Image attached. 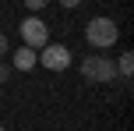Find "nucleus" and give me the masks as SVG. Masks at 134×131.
Masks as SVG:
<instances>
[{"instance_id": "8", "label": "nucleus", "mask_w": 134, "mask_h": 131, "mask_svg": "<svg viewBox=\"0 0 134 131\" xmlns=\"http://www.w3.org/2000/svg\"><path fill=\"white\" fill-rule=\"evenodd\" d=\"M7 75H11V64H4V60H0V85L7 82Z\"/></svg>"}, {"instance_id": "3", "label": "nucleus", "mask_w": 134, "mask_h": 131, "mask_svg": "<svg viewBox=\"0 0 134 131\" xmlns=\"http://www.w3.org/2000/svg\"><path fill=\"white\" fill-rule=\"evenodd\" d=\"M81 75H85L88 82H113L116 78V64L109 60V57H85Z\"/></svg>"}, {"instance_id": "6", "label": "nucleus", "mask_w": 134, "mask_h": 131, "mask_svg": "<svg viewBox=\"0 0 134 131\" xmlns=\"http://www.w3.org/2000/svg\"><path fill=\"white\" fill-rule=\"evenodd\" d=\"M131 71H134V53H120V60H116V75L124 78V82H131Z\"/></svg>"}, {"instance_id": "9", "label": "nucleus", "mask_w": 134, "mask_h": 131, "mask_svg": "<svg viewBox=\"0 0 134 131\" xmlns=\"http://www.w3.org/2000/svg\"><path fill=\"white\" fill-rule=\"evenodd\" d=\"M0 57H7V35L0 32Z\"/></svg>"}, {"instance_id": "1", "label": "nucleus", "mask_w": 134, "mask_h": 131, "mask_svg": "<svg viewBox=\"0 0 134 131\" xmlns=\"http://www.w3.org/2000/svg\"><path fill=\"white\" fill-rule=\"evenodd\" d=\"M85 39L92 43L95 50H106V46H113V43L120 39V28H116L113 18H102V14H99V18H92L85 25Z\"/></svg>"}, {"instance_id": "10", "label": "nucleus", "mask_w": 134, "mask_h": 131, "mask_svg": "<svg viewBox=\"0 0 134 131\" xmlns=\"http://www.w3.org/2000/svg\"><path fill=\"white\" fill-rule=\"evenodd\" d=\"M81 0H60V7H78Z\"/></svg>"}, {"instance_id": "7", "label": "nucleus", "mask_w": 134, "mask_h": 131, "mask_svg": "<svg viewBox=\"0 0 134 131\" xmlns=\"http://www.w3.org/2000/svg\"><path fill=\"white\" fill-rule=\"evenodd\" d=\"M21 4H25V7H28V11H32V14H35V11H42V7H46V4H49V0H21Z\"/></svg>"}, {"instance_id": "11", "label": "nucleus", "mask_w": 134, "mask_h": 131, "mask_svg": "<svg viewBox=\"0 0 134 131\" xmlns=\"http://www.w3.org/2000/svg\"><path fill=\"white\" fill-rule=\"evenodd\" d=\"M0 131H7V128H4V124H0Z\"/></svg>"}, {"instance_id": "5", "label": "nucleus", "mask_w": 134, "mask_h": 131, "mask_svg": "<svg viewBox=\"0 0 134 131\" xmlns=\"http://www.w3.org/2000/svg\"><path fill=\"white\" fill-rule=\"evenodd\" d=\"M39 50H32V46H21L18 53H14V60H11V67H18V71H32L35 64H39Z\"/></svg>"}, {"instance_id": "4", "label": "nucleus", "mask_w": 134, "mask_h": 131, "mask_svg": "<svg viewBox=\"0 0 134 131\" xmlns=\"http://www.w3.org/2000/svg\"><path fill=\"white\" fill-rule=\"evenodd\" d=\"M35 57H39V64L49 67V71H67L71 67V50L60 46V43H46L42 53H35Z\"/></svg>"}, {"instance_id": "2", "label": "nucleus", "mask_w": 134, "mask_h": 131, "mask_svg": "<svg viewBox=\"0 0 134 131\" xmlns=\"http://www.w3.org/2000/svg\"><path fill=\"white\" fill-rule=\"evenodd\" d=\"M18 32H21V39H25V46H32V50H42L49 43V25L42 18H35V14H28V18L21 21Z\"/></svg>"}]
</instances>
